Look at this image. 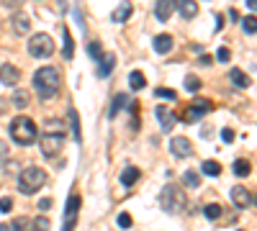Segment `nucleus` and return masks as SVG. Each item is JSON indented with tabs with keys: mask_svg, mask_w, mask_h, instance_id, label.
Wrapping results in <instances>:
<instances>
[{
	"mask_svg": "<svg viewBox=\"0 0 257 231\" xmlns=\"http://www.w3.org/2000/svg\"><path fill=\"white\" fill-rule=\"evenodd\" d=\"M33 87H36L41 100H49L59 92L62 77L54 67H41V69H36V75H33Z\"/></svg>",
	"mask_w": 257,
	"mask_h": 231,
	"instance_id": "obj_1",
	"label": "nucleus"
},
{
	"mask_svg": "<svg viewBox=\"0 0 257 231\" xmlns=\"http://www.w3.org/2000/svg\"><path fill=\"white\" fill-rule=\"evenodd\" d=\"M10 136H13V142L18 146H31L39 142V129L29 116H16L10 121Z\"/></svg>",
	"mask_w": 257,
	"mask_h": 231,
	"instance_id": "obj_2",
	"label": "nucleus"
},
{
	"mask_svg": "<svg viewBox=\"0 0 257 231\" xmlns=\"http://www.w3.org/2000/svg\"><path fill=\"white\" fill-rule=\"evenodd\" d=\"M44 185H47V172H44L41 167H26V170H21V175H18V190L21 193H39Z\"/></svg>",
	"mask_w": 257,
	"mask_h": 231,
	"instance_id": "obj_3",
	"label": "nucleus"
},
{
	"mask_svg": "<svg viewBox=\"0 0 257 231\" xmlns=\"http://www.w3.org/2000/svg\"><path fill=\"white\" fill-rule=\"evenodd\" d=\"M160 205L167 213H183L188 208V198L177 185H165L162 193H160Z\"/></svg>",
	"mask_w": 257,
	"mask_h": 231,
	"instance_id": "obj_4",
	"label": "nucleus"
},
{
	"mask_svg": "<svg viewBox=\"0 0 257 231\" xmlns=\"http://www.w3.org/2000/svg\"><path fill=\"white\" fill-rule=\"evenodd\" d=\"M29 52L31 57H36V59H47V57L54 54V41L49 33H33L31 41H29Z\"/></svg>",
	"mask_w": 257,
	"mask_h": 231,
	"instance_id": "obj_5",
	"label": "nucleus"
},
{
	"mask_svg": "<svg viewBox=\"0 0 257 231\" xmlns=\"http://www.w3.org/2000/svg\"><path fill=\"white\" fill-rule=\"evenodd\" d=\"M39 146H41V154L47 159L57 157L64 146V134H44V136H39Z\"/></svg>",
	"mask_w": 257,
	"mask_h": 231,
	"instance_id": "obj_6",
	"label": "nucleus"
},
{
	"mask_svg": "<svg viewBox=\"0 0 257 231\" xmlns=\"http://www.w3.org/2000/svg\"><path fill=\"white\" fill-rule=\"evenodd\" d=\"M211 111H214V103H211V100H203V98H196L193 106L185 108L183 121H185V123H196V121H200V118H203L206 113H211Z\"/></svg>",
	"mask_w": 257,
	"mask_h": 231,
	"instance_id": "obj_7",
	"label": "nucleus"
},
{
	"mask_svg": "<svg viewBox=\"0 0 257 231\" xmlns=\"http://www.w3.org/2000/svg\"><path fill=\"white\" fill-rule=\"evenodd\" d=\"M170 149H172V154L177 159L193 157V144H191V139H188V136H172L170 139Z\"/></svg>",
	"mask_w": 257,
	"mask_h": 231,
	"instance_id": "obj_8",
	"label": "nucleus"
},
{
	"mask_svg": "<svg viewBox=\"0 0 257 231\" xmlns=\"http://www.w3.org/2000/svg\"><path fill=\"white\" fill-rule=\"evenodd\" d=\"M18 80H21V69L16 67V64H0V83L3 85H18Z\"/></svg>",
	"mask_w": 257,
	"mask_h": 231,
	"instance_id": "obj_9",
	"label": "nucleus"
},
{
	"mask_svg": "<svg viewBox=\"0 0 257 231\" xmlns=\"http://www.w3.org/2000/svg\"><path fill=\"white\" fill-rule=\"evenodd\" d=\"M231 203L237 205V208H250V205H252L250 190L242 188V185H234V190H231Z\"/></svg>",
	"mask_w": 257,
	"mask_h": 231,
	"instance_id": "obj_10",
	"label": "nucleus"
},
{
	"mask_svg": "<svg viewBox=\"0 0 257 231\" xmlns=\"http://www.w3.org/2000/svg\"><path fill=\"white\" fill-rule=\"evenodd\" d=\"M154 113H157V121H160V126H162L165 131H170L172 126H175V113H172L170 108L157 106V108H154Z\"/></svg>",
	"mask_w": 257,
	"mask_h": 231,
	"instance_id": "obj_11",
	"label": "nucleus"
},
{
	"mask_svg": "<svg viewBox=\"0 0 257 231\" xmlns=\"http://www.w3.org/2000/svg\"><path fill=\"white\" fill-rule=\"evenodd\" d=\"M131 13H134V3H131V0H124V3L111 13V18H114V23H124V21H129Z\"/></svg>",
	"mask_w": 257,
	"mask_h": 231,
	"instance_id": "obj_12",
	"label": "nucleus"
},
{
	"mask_svg": "<svg viewBox=\"0 0 257 231\" xmlns=\"http://www.w3.org/2000/svg\"><path fill=\"white\" fill-rule=\"evenodd\" d=\"M114 67H116V57L103 52V57L98 59V77H108V75H111V69H114Z\"/></svg>",
	"mask_w": 257,
	"mask_h": 231,
	"instance_id": "obj_13",
	"label": "nucleus"
},
{
	"mask_svg": "<svg viewBox=\"0 0 257 231\" xmlns=\"http://www.w3.org/2000/svg\"><path fill=\"white\" fill-rule=\"evenodd\" d=\"M172 8H175V0H157V8H154V13H157V21H167L172 16Z\"/></svg>",
	"mask_w": 257,
	"mask_h": 231,
	"instance_id": "obj_14",
	"label": "nucleus"
},
{
	"mask_svg": "<svg viewBox=\"0 0 257 231\" xmlns=\"http://www.w3.org/2000/svg\"><path fill=\"white\" fill-rule=\"evenodd\" d=\"M172 49V36L170 33H160V36H154V52L157 54H167Z\"/></svg>",
	"mask_w": 257,
	"mask_h": 231,
	"instance_id": "obj_15",
	"label": "nucleus"
},
{
	"mask_svg": "<svg viewBox=\"0 0 257 231\" xmlns=\"http://www.w3.org/2000/svg\"><path fill=\"white\" fill-rule=\"evenodd\" d=\"M177 8H180L183 18H196L198 16V3L196 0H177Z\"/></svg>",
	"mask_w": 257,
	"mask_h": 231,
	"instance_id": "obj_16",
	"label": "nucleus"
},
{
	"mask_svg": "<svg viewBox=\"0 0 257 231\" xmlns=\"http://www.w3.org/2000/svg\"><path fill=\"white\" fill-rule=\"evenodd\" d=\"M13 29H16V33H29L31 18L26 13H13Z\"/></svg>",
	"mask_w": 257,
	"mask_h": 231,
	"instance_id": "obj_17",
	"label": "nucleus"
},
{
	"mask_svg": "<svg viewBox=\"0 0 257 231\" xmlns=\"http://www.w3.org/2000/svg\"><path fill=\"white\" fill-rule=\"evenodd\" d=\"M62 36H64V49H62V57L64 59H72V54H75V41H72V33L67 26H62Z\"/></svg>",
	"mask_w": 257,
	"mask_h": 231,
	"instance_id": "obj_18",
	"label": "nucleus"
},
{
	"mask_svg": "<svg viewBox=\"0 0 257 231\" xmlns=\"http://www.w3.org/2000/svg\"><path fill=\"white\" fill-rule=\"evenodd\" d=\"M139 177H142L139 167H126L124 172H121V185H126V188H131V185L137 182Z\"/></svg>",
	"mask_w": 257,
	"mask_h": 231,
	"instance_id": "obj_19",
	"label": "nucleus"
},
{
	"mask_svg": "<svg viewBox=\"0 0 257 231\" xmlns=\"http://www.w3.org/2000/svg\"><path fill=\"white\" fill-rule=\"evenodd\" d=\"M70 126H72V139L80 144L83 142V131H80V116H77L75 108H70Z\"/></svg>",
	"mask_w": 257,
	"mask_h": 231,
	"instance_id": "obj_20",
	"label": "nucleus"
},
{
	"mask_svg": "<svg viewBox=\"0 0 257 231\" xmlns=\"http://www.w3.org/2000/svg\"><path fill=\"white\" fill-rule=\"evenodd\" d=\"M229 80H231L237 87H250V85H252V80L244 75L242 69H231V72H229Z\"/></svg>",
	"mask_w": 257,
	"mask_h": 231,
	"instance_id": "obj_21",
	"label": "nucleus"
},
{
	"mask_svg": "<svg viewBox=\"0 0 257 231\" xmlns=\"http://www.w3.org/2000/svg\"><path fill=\"white\" fill-rule=\"evenodd\" d=\"M124 106H129V95H124V92H118V95H116V100L111 103V111H108V116H111V118H116V116H118V111L124 108Z\"/></svg>",
	"mask_w": 257,
	"mask_h": 231,
	"instance_id": "obj_22",
	"label": "nucleus"
},
{
	"mask_svg": "<svg viewBox=\"0 0 257 231\" xmlns=\"http://www.w3.org/2000/svg\"><path fill=\"white\" fill-rule=\"evenodd\" d=\"M129 85H131V90H144L147 87V80H144V75L139 72V69H134V72L129 75Z\"/></svg>",
	"mask_w": 257,
	"mask_h": 231,
	"instance_id": "obj_23",
	"label": "nucleus"
},
{
	"mask_svg": "<svg viewBox=\"0 0 257 231\" xmlns=\"http://www.w3.org/2000/svg\"><path fill=\"white\" fill-rule=\"evenodd\" d=\"M231 170H234V175H237V177H247L250 172H252V165H250L247 159H237Z\"/></svg>",
	"mask_w": 257,
	"mask_h": 231,
	"instance_id": "obj_24",
	"label": "nucleus"
},
{
	"mask_svg": "<svg viewBox=\"0 0 257 231\" xmlns=\"http://www.w3.org/2000/svg\"><path fill=\"white\" fill-rule=\"evenodd\" d=\"M200 170H203V175H208V177H219L221 175V165H219V162H203V167H200Z\"/></svg>",
	"mask_w": 257,
	"mask_h": 231,
	"instance_id": "obj_25",
	"label": "nucleus"
},
{
	"mask_svg": "<svg viewBox=\"0 0 257 231\" xmlns=\"http://www.w3.org/2000/svg\"><path fill=\"white\" fill-rule=\"evenodd\" d=\"M31 231H52L49 218L47 216H36V218H33V224H31Z\"/></svg>",
	"mask_w": 257,
	"mask_h": 231,
	"instance_id": "obj_26",
	"label": "nucleus"
},
{
	"mask_svg": "<svg viewBox=\"0 0 257 231\" xmlns=\"http://www.w3.org/2000/svg\"><path fill=\"white\" fill-rule=\"evenodd\" d=\"M183 182L188 185V188H198V185H200V175H198L196 170H188L185 175H183Z\"/></svg>",
	"mask_w": 257,
	"mask_h": 231,
	"instance_id": "obj_27",
	"label": "nucleus"
},
{
	"mask_svg": "<svg viewBox=\"0 0 257 231\" xmlns=\"http://www.w3.org/2000/svg\"><path fill=\"white\" fill-rule=\"evenodd\" d=\"M10 231H31V221L26 216H21V218H16V221L10 224Z\"/></svg>",
	"mask_w": 257,
	"mask_h": 231,
	"instance_id": "obj_28",
	"label": "nucleus"
},
{
	"mask_svg": "<svg viewBox=\"0 0 257 231\" xmlns=\"http://www.w3.org/2000/svg\"><path fill=\"white\" fill-rule=\"evenodd\" d=\"M87 54H90V59H100V57H103V46H100V41H90L87 44Z\"/></svg>",
	"mask_w": 257,
	"mask_h": 231,
	"instance_id": "obj_29",
	"label": "nucleus"
},
{
	"mask_svg": "<svg viewBox=\"0 0 257 231\" xmlns=\"http://www.w3.org/2000/svg\"><path fill=\"white\" fill-rule=\"evenodd\" d=\"M203 213H206V218H211V221H216V218L221 216V205H219V203H208V205L203 208Z\"/></svg>",
	"mask_w": 257,
	"mask_h": 231,
	"instance_id": "obj_30",
	"label": "nucleus"
},
{
	"mask_svg": "<svg viewBox=\"0 0 257 231\" xmlns=\"http://www.w3.org/2000/svg\"><path fill=\"white\" fill-rule=\"evenodd\" d=\"M154 95H157V98H165V100H177V92L170 90V87H154Z\"/></svg>",
	"mask_w": 257,
	"mask_h": 231,
	"instance_id": "obj_31",
	"label": "nucleus"
},
{
	"mask_svg": "<svg viewBox=\"0 0 257 231\" xmlns=\"http://www.w3.org/2000/svg\"><path fill=\"white\" fill-rule=\"evenodd\" d=\"M29 100H31V95H29L26 90H18L16 95H13V103H16L18 108H26V106H29Z\"/></svg>",
	"mask_w": 257,
	"mask_h": 231,
	"instance_id": "obj_32",
	"label": "nucleus"
},
{
	"mask_svg": "<svg viewBox=\"0 0 257 231\" xmlns=\"http://www.w3.org/2000/svg\"><path fill=\"white\" fill-rule=\"evenodd\" d=\"M185 90H188V92H198V90H200V80H198L196 75H188V77H185Z\"/></svg>",
	"mask_w": 257,
	"mask_h": 231,
	"instance_id": "obj_33",
	"label": "nucleus"
},
{
	"mask_svg": "<svg viewBox=\"0 0 257 231\" xmlns=\"http://www.w3.org/2000/svg\"><path fill=\"white\" fill-rule=\"evenodd\" d=\"M242 29H244V33H257V18L255 16H247L242 21Z\"/></svg>",
	"mask_w": 257,
	"mask_h": 231,
	"instance_id": "obj_34",
	"label": "nucleus"
},
{
	"mask_svg": "<svg viewBox=\"0 0 257 231\" xmlns=\"http://www.w3.org/2000/svg\"><path fill=\"white\" fill-rule=\"evenodd\" d=\"M216 59H219V62H229V59H231V52L227 49V46H221V49L216 52Z\"/></svg>",
	"mask_w": 257,
	"mask_h": 231,
	"instance_id": "obj_35",
	"label": "nucleus"
},
{
	"mask_svg": "<svg viewBox=\"0 0 257 231\" xmlns=\"http://www.w3.org/2000/svg\"><path fill=\"white\" fill-rule=\"evenodd\" d=\"M118 226L121 229H129L131 226V216L129 213H118Z\"/></svg>",
	"mask_w": 257,
	"mask_h": 231,
	"instance_id": "obj_36",
	"label": "nucleus"
},
{
	"mask_svg": "<svg viewBox=\"0 0 257 231\" xmlns=\"http://www.w3.org/2000/svg\"><path fill=\"white\" fill-rule=\"evenodd\" d=\"M52 129H54V134H62V123L49 118V121H47V131H52Z\"/></svg>",
	"mask_w": 257,
	"mask_h": 231,
	"instance_id": "obj_37",
	"label": "nucleus"
},
{
	"mask_svg": "<svg viewBox=\"0 0 257 231\" xmlns=\"http://www.w3.org/2000/svg\"><path fill=\"white\" fill-rule=\"evenodd\" d=\"M8 154H10V149H8V144L3 142V139H0V162L8 159Z\"/></svg>",
	"mask_w": 257,
	"mask_h": 231,
	"instance_id": "obj_38",
	"label": "nucleus"
},
{
	"mask_svg": "<svg viewBox=\"0 0 257 231\" xmlns=\"http://www.w3.org/2000/svg\"><path fill=\"white\" fill-rule=\"evenodd\" d=\"M10 208H13V201H10V198H3V201H0V211H3V213H8Z\"/></svg>",
	"mask_w": 257,
	"mask_h": 231,
	"instance_id": "obj_39",
	"label": "nucleus"
},
{
	"mask_svg": "<svg viewBox=\"0 0 257 231\" xmlns=\"http://www.w3.org/2000/svg\"><path fill=\"white\" fill-rule=\"evenodd\" d=\"M221 139H224L227 144H231V142H234V131H231V129H224V131H221Z\"/></svg>",
	"mask_w": 257,
	"mask_h": 231,
	"instance_id": "obj_40",
	"label": "nucleus"
},
{
	"mask_svg": "<svg viewBox=\"0 0 257 231\" xmlns=\"http://www.w3.org/2000/svg\"><path fill=\"white\" fill-rule=\"evenodd\" d=\"M3 5H8V8H21V5H24V0H3Z\"/></svg>",
	"mask_w": 257,
	"mask_h": 231,
	"instance_id": "obj_41",
	"label": "nucleus"
},
{
	"mask_svg": "<svg viewBox=\"0 0 257 231\" xmlns=\"http://www.w3.org/2000/svg\"><path fill=\"white\" fill-rule=\"evenodd\" d=\"M39 208H41V211H49V208H52V198H41L39 201Z\"/></svg>",
	"mask_w": 257,
	"mask_h": 231,
	"instance_id": "obj_42",
	"label": "nucleus"
},
{
	"mask_svg": "<svg viewBox=\"0 0 257 231\" xmlns=\"http://www.w3.org/2000/svg\"><path fill=\"white\" fill-rule=\"evenodd\" d=\"M247 5H250L252 10H257V0H247Z\"/></svg>",
	"mask_w": 257,
	"mask_h": 231,
	"instance_id": "obj_43",
	"label": "nucleus"
},
{
	"mask_svg": "<svg viewBox=\"0 0 257 231\" xmlns=\"http://www.w3.org/2000/svg\"><path fill=\"white\" fill-rule=\"evenodd\" d=\"M0 231H10V226H5V224H3V226H0Z\"/></svg>",
	"mask_w": 257,
	"mask_h": 231,
	"instance_id": "obj_44",
	"label": "nucleus"
},
{
	"mask_svg": "<svg viewBox=\"0 0 257 231\" xmlns=\"http://www.w3.org/2000/svg\"><path fill=\"white\" fill-rule=\"evenodd\" d=\"M252 203H255V205H257V198H255V201H252Z\"/></svg>",
	"mask_w": 257,
	"mask_h": 231,
	"instance_id": "obj_45",
	"label": "nucleus"
}]
</instances>
